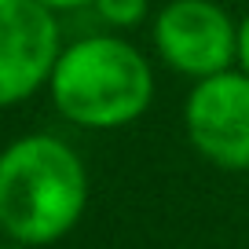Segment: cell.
<instances>
[{
    "label": "cell",
    "mask_w": 249,
    "mask_h": 249,
    "mask_svg": "<svg viewBox=\"0 0 249 249\" xmlns=\"http://www.w3.org/2000/svg\"><path fill=\"white\" fill-rule=\"evenodd\" d=\"M88 209V169L66 140L30 132L0 150V231L37 249L70 234Z\"/></svg>",
    "instance_id": "cell-1"
},
{
    "label": "cell",
    "mask_w": 249,
    "mask_h": 249,
    "mask_svg": "<svg viewBox=\"0 0 249 249\" xmlns=\"http://www.w3.org/2000/svg\"><path fill=\"white\" fill-rule=\"evenodd\" d=\"M154 92L150 59L114 30L62 44L48 77V95L59 117L88 132H114L140 121Z\"/></svg>",
    "instance_id": "cell-2"
},
{
    "label": "cell",
    "mask_w": 249,
    "mask_h": 249,
    "mask_svg": "<svg viewBox=\"0 0 249 249\" xmlns=\"http://www.w3.org/2000/svg\"><path fill=\"white\" fill-rule=\"evenodd\" d=\"M238 18L216 0H169L150 18V44L172 73L187 81L213 77L234 66Z\"/></svg>",
    "instance_id": "cell-3"
},
{
    "label": "cell",
    "mask_w": 249,
    "mask_h": 249,
    "mask_svg": "<svg viewBox=\"0 0 249 249\" xmlns=\"http://www.w3.org/2000/svg\"><path fill=\"white\" fill-rule=\"evenodd\" d=\"M187 143L224 172H249V73L238 66L191 81L183 99Z\"/></svg>",
    "instance_id": "cell-4"
},
{
    "label": "cell",
    "mask_w": 249,
    "mask_h": 249,
    "mask_svg": "<svg viewBox=\"0 0 249 249\" xmlns=\"http://www.w3.org/2000/svg\"><path fill=\"white\" fill-rule=\"evenodd\" d=\"M62 30L40 0H0V110L33 99L55 70Z\"/></svg>",
    "instance_id": "cell-5"
},
{
    "label": "cell",
    "mask_w": 249,
    "mask_h": 249,
    "mask_svg": "<svg viewBox=\"0 0 249 249\" xmlns=\"http://www.w3.org/2000/svg\"><path fill=\"white\" fill-rule=\"evenodd\" d=\"M92 11L103 26H110L114 33L136 30L150 18V0H92Z\"/></svg>",
    "instance_id": "cell-6"
},
{
    "label": "cell",
    "mask_w": 249,
    "mask_h": 249,
    "mask_svg": "<svg viewBox=\"0 0 249 249\" xmlns=\"http://www.w3.org/2000/svg\"><path fill=\"white\" fill-rule=\"evenodd\" d=\"M234 66L249 73V11L238 18V40H234Z\"/></svg>",
    "instance_id": "cell-7"
},
{
    "label": "cell",
    "mask_w": 249,
    "mask_h": 249,
    "mask_svg": "<svg viewBox=\"0 0 249 249\" xmlns=\"http://www.w3.org/2000/svg\"><path fill=\"white\" fill-rule=\"evenodd\" d=\"M44 8H52L55 15H62V11H81V8H92V0H40Z\"/></svg>",
    "instance_id": "cell-8"
},
{
    "label": "cell",
    "mask_w": 249,
    "mask_h": 249,
    "mask_svg": "<svg viewBox=\"0 0 249 249\" xmlns=\"http://www.w3.org/2000/svg\"><path fill=\"white\" fill-rule=\"evenodd\" d=\"M0 249H30V246H22V242H8V246H0Z\"/></svg>",
    "instance_id": "cell-9"
}]
</instances>
